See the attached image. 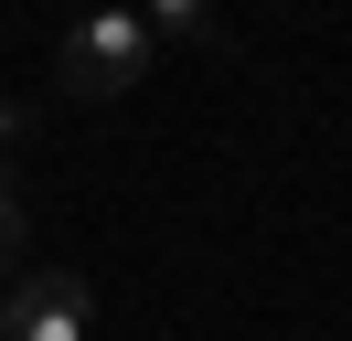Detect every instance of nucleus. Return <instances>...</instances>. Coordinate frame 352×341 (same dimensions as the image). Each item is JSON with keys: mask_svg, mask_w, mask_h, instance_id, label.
Here are the masks:
<instances>
[{"mask_svg": "<svg viewBox=\"0 0 352 341\" xmlns=\"http://www.w3.org/2000/svg\"><path fill=\"white\" fill-rule=\"evenodd\" d=\"M86 320H96V288L75 267H32L0 288V341H86Z\"/></svg>", "mask_w": 352, "mask_h": 341, "instance_id": "2", "label": "nucleus"}, {"mask_svg": "<svg viewBox=\"0 0 352 341\" xmlns=\"http://www.w3.org/2000/svg\"><path fill=\"white\" fill-rule=\"evenodd\" d=\"M139 32H150V43H203L214 21H203L192 0H160V11H139Z\"/></svg>", "mask_w": 352, "mask_h": 341, "instance_id": "3", "label": "nucleus"}, {"mask_svg": "<svg viewBox=\"0 0 352 341\" xmlns=\"http://www.w3.org/2000/svg\"><path fill=\"white\" fill-rule=\"evenodd\" d=\"M11 277H22V203L0 192V288H11Z\"/></svg>", "mask_w": 352, "mask_h": 341, "instance_id": "4", "label": "nucleus"}, {"mask_svg": "<svg viewBox=\"0 0 352 341\" xmlns=\"http://www.w3.org/2000/svg\"><path fill=\"white\" fill-rule=\"evenodd\" d=\"M11 139H22V107H0V149H11Z\"/></svg>", "mask_w": 352, "mask_h": 341, "instance_id": "5", "label": "nucleus"}, {"mask_svg": "<svg viewBox=\"0 0 352 341\" xmlns=\"http://www.w3.org/2000/svg\"><path fill=\"white\" fill-rule=\"evenodd\" d=\"M54 75H65V96H118V85L150 75V32H139V11H96L65 32V54H54Z\"/></svg>", "mask_w": 352, "mask_h": 341, "instance_id": "1", "label": "nucleus"}]
</instances>
